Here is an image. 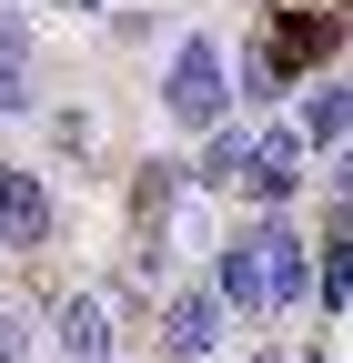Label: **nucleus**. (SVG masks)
Listing matches in <instances>:
<instances>
[{"mask_svg":"<svg viewBox=\"0 0 353 363\" xmlns=\"http://www.w3.org/2000/svg\"><path fill=\"white\" fill-rule=\"evenodd\" d=\"M162 111H172V131H223V111H232V51H223L212 30H192L182 51H172Z\"/></svg>","mask_w":353,"mask_h":363,"instance_id":"nucleus-1","label":"nucleus"},{"mask_svg":"<svg viewBox=\"0 0 353 363\" xmlns=\"http://www.w3.org/2000/svg\"><path fill=\"white\" fill-rule=\"evenodd\" d=\"M252 262H262V313L313 303V242L283 233V222H252Z\"/></svg>","mask_w":353,"mask_h":363,"instance_id":"nucleus-2","label":"nucleus"},{"mask_svg":"<svg viewBox=\"0 0 353 363\" xmlns=\"http://www.w3.org/2000/svg\"><path fill=\"white\" fill-rule=\"evenodd\" d=\"M61 233V212H51V192L21 172V162H0V252H40Z\"/></svg>","mask_w":353,"mask_h":363,"instance_id":"nucleus-3","label":"nucleus"},{"mask_svg":"<svg viewBox=\"0 0 353 363\" xmlns=\"http://www.w3.org/2000/svg\"><path fill=\"white\" fill-rule=\"evenodd\" d=\"M303 162H313V152H303L293 131H252V162H242V202L283 212V202L303 192Z\"/></svg>","mask_w":353,"mask_h":363,"instance_id":"nucleus-4","label":"nucleus"},{"mask_svg":"<svg viewBox=\"0 0 353 363\" xmlns=\"http://www.w3.org/2000/svg\"><path fill=\"white\" fill-rule=\"evenodd\" d=\"M51 343H61L71 363H121V323H111L101 293H71V303L51 313Z\"/></svg>","mask_w":353,"mask_h":363,"instance_id":"nucleus-5","label":"nucleus"},{"mask_svg":"<svg viewBox=\"0 0 353 363\" xmlns=\"http://www.w3.org/2000/svg\"><path fill=\"white\" fill-rule=\"evenodd\" d=\"M212 343H223V303H212L202 283H182V293L162 303V353H172V363H202Z\"/></svg>","mask_w":353,"mask_h":363,"instance_id":"nucleus-6","label":"nucleus"},{"mask_svg":"<svg viewBox=\"0 0 353 363\" xmlns=\"http://www.w3.org/2000/svg\"><path fill=\"white\" fill-rule=\"evenodd\" d=\"M212 303H223V323L232 313H262V262H252V233H223L212 242V283H202Z\"/></svg>","mask_w":353,"mask_h":363,"instance_id":"nucleus-7","label":"nucleus"},{"mask_svg":"<svg viewBox=\"0 0 353 363\" xmlns=\"http://www.w3.org/2000/svg\"><path fill=\"white\" fill-rule=\"evenodd\" d=\"M182 192H192L182 162H142V172H131V233H162V242H172V212H182Z\"/></svg>","mask_w":353,"mask_h":363,"instance_id":"nucleus-8","label":"nucleus"},{"mask_svg":"<svg viewBox=\"0 0 353 363\" xmlns=\"http://www.w3.org/2000/svg\"><path fill=\"white\" fill-rule=\"evenodd\" d=\"M242 162H252V131H202V162H182V182L192 192H242Z\"/></svg>","mask_w":353,"mask_h":363,"instance_id":"nucleus-9","label":"nucleus"},{"mask_svg":"<svg viewBox=\"0 0 353 363\" xmlns=\"http://www.w3.org/2000/svg\"><path fill=\"white\" fill-rule=\"evenodd\" d=\"M343 121H353V111H343V81H313V91H303V121H293V142L343 162Z\"/></svg>","mask_w":353,"mask_h":363,"instance_id":"nucleus-10","label":"nucleus"},{"mask_svg":"<svg viewBox=\"0 0 353 363\" xmlns=\"http://www.w3.org/2000/svg\"><path fill=\"white\" fill-rule=\"evenodd\" d=\"M273 51H283L293 71H303V61H333V51H343V21H333V11H283Z\"/></svg>","mask_w":353,"mask_h":363,"instance_id":"nucleus-11","label":"nucleus"},{"mask_svg":"<svg viewBox=\"0 0 353 363\" xmlns=\"http://www.w3.org/2000/svg\"><path fill=\"white\" fill-rule=\"evenodd\" d=\"M283 91H293V61L273 51V40H252L242 51V101H283Z\"/></svg>","mask_w":353,"mask_h":363,"instance_id":"nucleus-12","label":"nucleus"},{"mask_svg":"<svg viewBox=\"0 0 353 363\" xmlns=\"http://www.w3.org/2000/svg\"><path fill=\"white\" fill-rule=\"evenodd\" d=\"M30 111V61H0V121Z\"/></svg>","mask_w":353,"mask_h":363,"instance_id":"nucleus-13","label":"nucleus"},{"mask_svg":"<svg viewBox=\"0 0 353 363\" xmlns=\"http://www.w3.org/2000/svg\"><path fill=\"white\" fill-rule=\"evenodd\" d=\"M51 142L61 152H91V111H51Z\"/></svg>","mask_w":353,"mask_h":363,"instance_id":"nucleus-14","label":"nucleus"},{"mask_svg":"<svg viewBox=\"0 0 353 363\" xmlns=\"http://www.w3.org/2000/svg\"><path fill=\"white\" fill-rule=\"evenodd\" d=\"M0 363H30V313H0Z\"/></svg>","mask_w":353,"mask_h":363,"instance_id":"nucleus-15","label":"nucleus"},{"mask_svg":"<svg viewBox=\"0 0 353 363\" xmlns=\"http://www.w3.org/2000/svg\"><path fill=\"white\" fill-rule=\"evenodd\" d=\"M0 61H30V21L21 11H0Z\"/></svg>","mask_w":353,"mask_h":363,"instance_id":"nucleus-16","label":"nucleus"},{"mask_svg":"<svg viewBox=\"0 0 353 363\" xmlns=\"http://www.w3.org/2000/svg\"><path fill=\"white\" fill-rule=\"evenodd\" d=\"M262 363H283V353H262Z\"/></svg>","mask_w":353,"mask_h":363,"instance_id":"nucleus-17","label":"nucleus"}]
</instances>
